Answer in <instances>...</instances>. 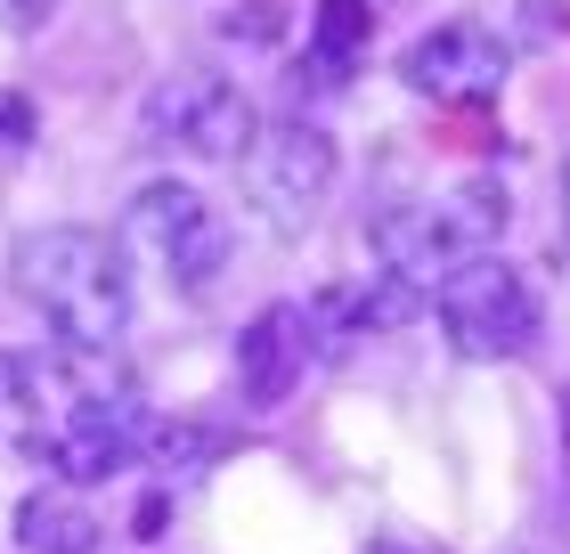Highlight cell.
<instances>
[{"label": "cell", "instance_id": "15", "mask_svg": "<svg viewBox=\"0 0 570 554\" xmlns=\"http://www.w3.org/2000/svg\"><path fill=\"white\" fill-rule=\"evenodd\" d=\"M33 130H41L33 98H24V90H0V155H24V147H33Z\"/></svg>", "mask_w": 570, "mask_h": 554}, {"label": "cell", "instance_id": "12", "mask_svg": "<svg viewBox=\"0 0 570 554\" xmlns=\"http://www.w3.org/2000/svg\"><path fill=\"white\" fill-rule=\"evenodd\" d=\"M17 546L24 554H98V514L66 489H33L17 506Z\"/></svg>", "mask_w": 570, "mask_h": 554}, {"label": "cell", "instance_id": "16", "mask_svg": "<svg viewBox=\"0 0 570 554\" xmlns=\"http://www.w3.org/2000/svg\"><path fill=\"white\" fill-rule=\"evenodd\" d=\"M562 236H570V155H562Z\"/></svg>", "mask_w": 570, "mask_h": 554}, {"label": "cell", "instance_id": "3", "mask_svg": "<svg viewBox=\"0 0 570 554\" xmlns=\"http://www.w3.org/2000/svg\"><path fill=\"white\" fill-rule=\"evenodd\" d=\"M432 310H440V334H449L456 359H522L538 342V294L498 253L456 261V270L432 285Z\"/></svg>", "mask_w": 570, "mask_h": 554}, {"label": "cell", "instance_id": "2", "mask_svg": "<svg viewBox=\"0 0 570 554\" xmlns=\"http://www.w3.org/2000/svg\"><path fill=\"white\" fill-rule=\"evenodd\" d=\"M505 213H513V204H505L498 179H464V188L440 196V204H392V213H375L367 245L383 261V278H400L407 294H432L456 261L498 253Z\"/></svg>", "mask_w": 570, "mask_h": 554}, {"label": "cell", "instance_id": "13", "mask_svg": "<svg viewBox=\"0 0 570 554\" xmlns=\"http://www.w3.org/2000/svg\"><path fill=\"white\" fill-rule=\"evenodd\" d=\"M367 33H375L367 0H318V17H309V82H343L367 58Z\"/></svg>", "mask_w": 570, "mask_h": 554}, {"label": "cell", "instance_id": "17", "mask_svg": "<svg viewBox=\"0 0 570 554\" xmlns=\"http://www.w3.org/2000/svg\"><path fill=\"white\" fill-rule=\"evenodd\" d=\"M562 457H570V383H562Z\"/></svg>", "mask_w": 570, "mask_h": 554}, {"label": "cell", "instance_id": "7", "mask_svg": "<svg viewBox=\"0 0 570 554\" xmlns=\"http://www.w3.org/2000/svg\"><path fill=\"white\" fill-rule=\"evenodd\" d=\"M253 204H262V221L269 229H309L318 221V204L334 196V139L309 115H294V123H269L262 139H253Z\"/></svg>", "mask_w": 570, "mask_h": 554}, {"label": "cell", "instance_id": "5", "mask_svg": "<svg viewBox=\"0 0 570 554\" xmlns=\"http://www.w3.org/2000/svg\"><path fill=\"white\" fill-rule=\"evenodd\" d=\"M139 130L171 155H196V164H245L253 139H262V115L228 74H171V82L147 90Z\"/></svg>", "mask_w": 570, "mask_h": 554}, {"label": "cell", "instance_id": "10", "mask_svg": "<svg viewBox=\"0 0 570 554\" xmlns=\"http://www.w3.org/2000/svg\"><path fill=\"white\" fill-rule=\"evenodd\" d=\"M302 367H309V327H302V302H262L237 334V391L245 408H277L302 391Z\"/></svg>", "mask_w": 570, "mask_h": 554}, {"label": "cell", "instance_id": "6", "mask_svg": "<svg viewBox=\"0 0 570 554\" xmlns=\"http://www.w3.org/2000/svg\"><path fill=\"white\" fill-rule=\"evenodd\" d=\"M139 448H147V416H139V391L131 383H107V391H73V408H66V425L49 432V473H58L66 489H90V482H115L122 465H139Z\"/></svg>", "mask_w": 570, "mask_h": 554}, {"label": "cell", "instance_id": "11", "mask_svg": "<svg viewBox=\"0 0 570 554\" xmlns=\"http://www.w3.org/2000/svg\"><path fill=\"white\" fill-rule=\"evenodd\" d=\"M416 302L400 278H375V285H326V294H309L302 302V327H309V359H343L351 342H367V334H392L400 327V310Z\"/></svg>", "mask_w": 570, "mask_h": 554}, {"label": "cell", "instance_id": "4", "mask_svg": "<svg viewBox=\"0 0 570 554\" xmlns=\"http://www.w3.org/2000/svg\"><path fill=\"white\" fill-rule=\"evenodd\" d=\"M122 229H131V245L164 270V285H179V294H204V285L228 270V221H220V204L204 188H188V179H147L131 196V213H122Z\"/></svg>", "mask_w": 570, "mask_h": 554}, {"label": "cell", "instance_id": "9", "mask_svg": "<svg viewBox=\"0 0 570 554\" xmlns=\"http://www.w3.org/2000/svg\"><path fill=\"white\" fill-rule=\"evenodd\" d=\"M73 408V367L58 351H0V457H41Z\"/></svg>", "mask_w": 570, "mask_h": 554}, {"label": "cell", "instance_id": "14", "mask_svg": "<svg viewBox=\"0 0 570 554\" xmlns=\"http://www.w3.org/2000/svg\"><path fill=\"white\" fill-rule=\"evenodd\" d=\"M139 457H155L164 473H204L220 457V432L213 425H147V448Z\"/></svg>", "mask_w": 570, "mask_h": 554}, {"label": "cell", "instance_id": "8", "mask_svg": "<svg viewBox=\"0 0 570 554\" xmlns=\"http://www.w3.org/2000/svg\"><path fill=\"white\" fill-rule=\"evenodd\" d=\"M400 82L432 98V107H481V98L505 90V41L489 25H432L400 49Z\"/></svg>", "mask_w": 570, "mask_h": 554}, {"label": "cell", "instance_id": "1", "mask_svg": "<svg viewBox=\"0 0 570 554\" xmlns=\"http://www.w3.org/2000/svg\"><path fill=\"white\" fill-rule=\"evenodd\" d=\"M9 278L24 310H41V327L66 342V351H115L122 327H131V270H122V245L107 229H33L17 236Z\"/></svg>", "mask_w": 570, "mask_h": 554}]
</instances>
